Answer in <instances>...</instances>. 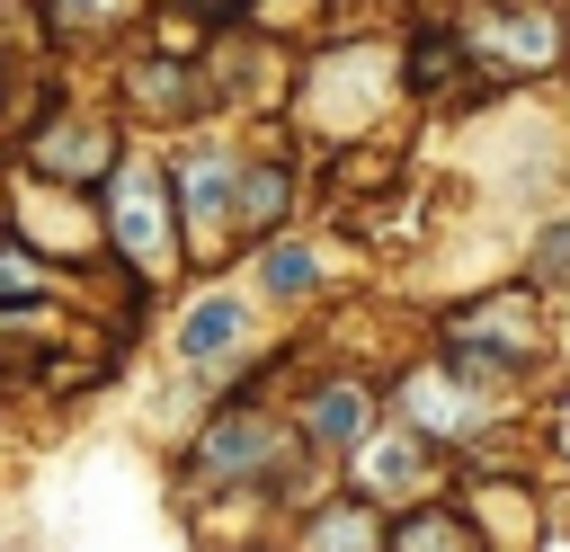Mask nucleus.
I'll use <instances>...</instances> for the list:
<instances>
[{
	"instance_id": "obj_1",
	"label": "nucleus",
	"mask_w": 570,
	"mask_h": 552,
	"mask_svg": "<svg viewBox=\"0 0 570 552\" xmlns=\"http://www.w3.org/2000/svg\"><path fill=\"white\" fill-rule=\"evenodd\" d=\"M205 472L214 481H267V490H285L294 472H303V454H294V436L276 427V418H214V436H205Z\"/></svg>"
},
{
	"instance_id": "obj_2",
	"label": "nucleus",
	"mask_w": 570,
	"mask_h": 552,
	"mask_svg": "<svg viewBox=\"0 0 570 552\" xmlns=\"http://www.w3.org/2000/svg\"><path fill=\"white\" fill-rule=\"evenodd\" d=\"M116 240L134 249V258H169V231H160V187H151V169H125V187H116Z\"/></svg>"
},
{
	"instance_id": "obj_3",
	"label": "nucleus",
	"mask_w": 570,
	"mask_h": 552,
	"mask_svg": "<svg viewBox=\"0 0 570 552\" xmlns=\"http://www.w3.org/2000/svg\"><path fill=\"white\" fill-rule=\"evenodd\" d=\"M240 338H249V321H240V303H196V312H187V329H178V347H187V365H205V374H223V365H240Z\"/></svg>"
},
{
	"instance_id": "obj_4",
	"label": "nucleus",
	"mask_w": 570,
	"mask_h": 552,
	"mask_svg": "<svg viewBox=\"0 0 570 552\" xmlns=\"http://www.w3.org/2000/svg\"><path fill=\"white\" fill-rule=\"evenodd\" d=\"M232 223H240V205H232V169H223V160H187V231L214 249Z\"/></svg>"
},
{
	"instance_id": "obj_5",
	"label": "nucleus",
	"mask_w": 570,
	"mask_h": 552,
	"mask_svg": "<svg viewBox=\"0 0 570 552\" xmlns=\"http://www.w3.org/2000/svg\"><path fill=\"white\" fill-rule=\"evenodd\" d=\"M36 160H45V169H71V178H98V169H107V134H98V125H62V116H53V125L36 134Z\"/></svg>"
},
{
	"instance_id": "obj_6",
	"label": "nucleus",
	"mask_w": 570,
	"mask_h": 552,
	"mask_svg": "<svg viewBox=\"0 0 570 552\" xmlns=\"http://www.w3.org/2000/svg\"><path fill=\"white\" fill-rule=\"evenodd\" d=\"M365 427H374V401H365L356 383H330V392L312 401V436H321V445H356Z\"/></svg>"
},
{
	"instance_id": "obj_7",
	"label": "nucleus",
	"mask_w": 570,
	"mask_h": 552,
	"mask_svg": "<svg viewBox=\"0 0 570 552\" xmlns=\"http://www.w3.org/2000/svg\"><path fill=\"white\" fill-rule=\"evenodd\" d=\"M303 552H374V516L365 507H330V516H312Z\"/></svg>"
},
{
	"instance_id": "obj_8",
	"label": "nucleus",
	"mask_w": 570,
	"mask_h": 552,
	"mask_svg": "<svg viewBox=\"0 0 570 552\" xmlns=\"http://www.w3.org/2000/svg\"><path fill=\"white\" fill-rule=\"evenodd\" d=\"M481 45L508 53V62H552V18H508V27H490Z\"/></svg>"
},
{
	"instance_id": "obj_9",
	"label": "nucleus",
	"mask_w": 570,
	"mask_h": 552,
	"mask_svg": "<svg viewBox=\"0 0 570 552\" xmlns=\"http://www.w3.org/2000/svg\"><path fill=\"white\" fill-rule=\"evenodd\" d=\"M258 276H267V294H312V249L303 240H276L258 258Z\"/></svg>"
},
{
	"instance_id": "obj_10",
	"label": "nucleus",
	"mask_w": 570,
	"mask_h": 552,
	"mask_svg": "<svg viewBox=\"0 0 570 552\" xmlns=\"http://www.w3.org/2000/svg\"><path fill=\"white\" fill-rule=\"evenodd\" d=\"M401 552H472V543H463V525H445V516H410V525H401Z\"/></svg>"
},
{
	"instance_id": "obj_11",
	"label": "nucleus",
	"mask_w": 570,
	"mask_h": 552,
	"mask_svg": "<svg viewBox=\"0 0 570 552\" xmlns=\"http://www.w3.org/2000/svg\"><path fill=\"white\" fill-rule=\"evenodd\" d=\"M276 205H285V178H276V169H258V178H249V196H240V223H249V231H267V223H276Z\"/></svg>"
},
{
	"instance_id": "obj_12",
	"label": "nucleus",
	"mask_w": 570,
	"mask_h": 552,
	"mask_svg": "<svg viewBox=\"0 0 570 552\" xmlns=\"http://www.w3.org/2000/svg\"><path fill=\"white\" fill-rule=\"evenodd\" d=\"M410 472H419V445H383L374 454V490H401Z\"/></svg>"
},
{
	"instance_id": "obj_13",
	"label": "nucleus",
	"mask_w": 570,
	"mask_h": 552,
	"mask_svg": "<svg viewBox=\"0 0 570 552\" xmlns=\"http://www.w3.org/2000/svg\"><path fill=\"white\" fill-rule=\"evenodd\" d=\"M27 294H36V258L9 249V258H0V303H27Z\"/></svg>"
},
{
	"instance_id": "obj_14",
	"label": "nucleus",
	"mask_w": 570,
	"mask_h": 552,
	"mask_svg": "<svg viewBox=\"0 0 570 552\" xmlns=\"http://www.w3.org/2000/svg\"><path fill=\"white\" fill-rule=\"evenodd\" d=\"M561 267H570V223H561V231L543 240V276H561Z\"/></svg>"
},
{
	"instance_id": "obj_15",
	"label": "nucleus",
	"mask_w": 570,
	"mask_h": 552,
	"mask_svg": "<svg viewBox=\"0 0 570 552\" xmlns=\"http://www.w3.org/2000/svg\"><path fill=\"white\" fill-rule=\"evenodd\" d=\"M205 9H214V0H205Z\"/></svg>"
}]
</instances>
